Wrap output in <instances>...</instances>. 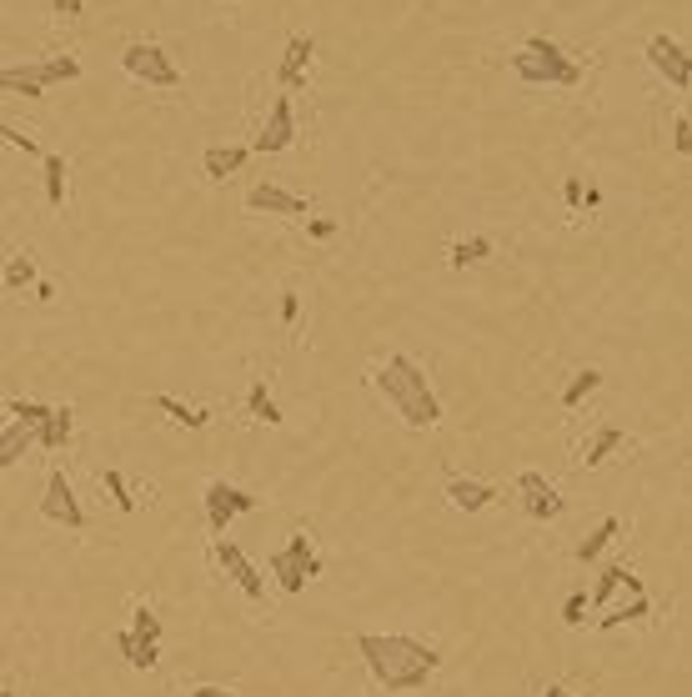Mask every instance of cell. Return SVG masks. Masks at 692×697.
<instances>
[{
  "mask_svg": "<svg viewBox=\"0 0 692 697\" xmlns=\"http://www.w3.org/2000/svg\"><path fill=\"white\" fill-rule=\"evenodd\" d=\"M357 652H362L367 672L387 692H417V687H427V677L442 662L437 647H427L417 637H402V632H362L357 637Z\"/></svg>",
  "mask_w": 692,
  "mask_h": 697,
  "instance_id": "obj_1",
  "label": "cell"
},
{
  "mask_svg": "<svg viewBox=\"0 0 692 697\" xmlns=\"http://www.w3.org/2000/svg\"><path fill=\"white\" fill-rule=\"evenodd\" d=\"M377 392L397 407V417L407 422V427H432L437 417H442V407H437V397H432V387H427V372L412 362V357H387V367L377 372Z\"/></svg>",
  "mask_w": 692,
  "mask_h": 697,
  "instance_id": "obj_2",
  "label": "cell"
},
{
  "mask_svg": "<svg viewBox=\"0 0 692 697\" xmlns=\"http://www.w3.org/2000/svg\"><path fill=\"white\" fill-rule=\"evenodd\" d=\"M512 71H517V81H527V86H577V81H582L577 61H572L557 41H547V36H532V41L512 56Z\"/></svg>",
  "mask_w": 692,
  "mask_h": 697,
  "instance_id": "obj_3",
  "label": "cell"
},
{
  "mask_svg": "<svg viewBox=\"0 0 692 697\" xmlns=\"http://www.w3.org/2000/svg\"><path fill=\"white\" fill-rule=\"evenodd\" d=\"M76 76H81L76 56H51V61H31V66H0V91L41 101L56 81H76Z\"/></svg>",
  "mask_w": 692,
  "mask_h": 697,
  "instance_id": "obj_4",
  "label": "cell"
},
{
  "mask_svg": "<svg viewBox=\"0 0 692 697\" xmlns=\"http://www.w3.org/2000/svg\"><path fill=\"white\" fill-rule=\"evenodd\" d=\"M266 562H271V577H276V587H281L286 597H296V592L306 587V577L321 572V557L311 552V537H306V532H296V537H291L281 552H271Z\"/></svg>",
  "mask_w": 692,
  "mask_h": 697,
  "instance_id": "obj_5",
  "label": "cell"
},
{
  "mask_svg": "<svg viewBox=\"0 0 692 697\" xmlns=\"http://www.w3.org/2000/svg\"><path fill=\"white\" fill-rule=\"evenodd\" d=\"M121 66H126L136 81H146V86H161V91L181 86V71H176V66H171V56H166L161 46H151V41L126 46V51H121Z\"/></svg>",
  "mask_w": 692,
  "mask_h": 697,
  "instance_id": "obj_6",
  "label": "cell"
},
{
  "mask_svg": "<svg viewBox=\"0 0 692 697\" xmlns=\"http://www.w3.org/2000/svg\"><path fill=\"white\" fill-rule=\"evenodd\" d=\"M246 512H256V497L251 492H241V487H231V482H206V522H211V532L216 537H226V527L236 522V517H246Z\"/></svg>",
  "mask_w": 692,
  "mask_h": 697,
  "instance_id": "obj_7",
  "label": "cell"
},
{
  "mask_svg": "<svg viewBox=\"0 0 692 697\" xmlns=\"http://www.w3.org/2000/svg\"><path fill=\"white\" fill-rule=\"evenodd\" d=\"M647 61H652L657 76H667L672 91H687V86H692V61H687L682 41H672V36H652V41H647Z\"/></svg>",
  "mask_w": 692,
  "mask_h": 697,
  "instance_id": "obj_8",
  "label": "cell"
},
{
  "mask_svg": "<svg viewBox=\"0 0 692 697\" xmlns=\"http://www.w3.org/2000/svg\"><path fill=\"white\" fill-rule=\"evenodd\" d=\"M41 512H46V522H56V527H71V532H81V527H86V512H81V502H76V492H71L66 472H51V477H46Z\"/></svg>",
  "mask_w": 692,
  "mask_h": 697,
  "instance_id": "obj_9",
  "label": "cell"
},
{
  "mask_svg": "<svg viewBox=\"0 0 692 697\" xmlns=\"http://www.w3.org/2000/svg\"><path fill=\"white\" fill-rule=\"evenodd\" d=\"M216 562H221V572H226V577H231V582H236V587H241L251 602L266 592V582H261L256 562H251V557H246V552H241L231 537H216Z\"/></svg>",
  "mask_w": 692,
  "mask_h": 697,
  "instance_id": "obj_10",
  "label": "cell"
},
{
  "mask_svg": "<svg viewBox=\"0 0 692 697\" xmlns=\"http://www.w3.org/2000/svg\"><path fill=\"white\" fill-rule=\"evenodd\" d=\"M517 492H522L527 517H537V522H557V517H562V497H557V487H552L542 472H522V477H517Z\"/></svg>",
  "mask_w": 692,
  "mask_h": 697,
  "instance_id": "obj_11",
  "label": "cell"
},
{
  "mask_svg": "<svg viewBox=\"0 0 692 697\" xmlns=\"http://www.w3.org/2000/svg\"><path fill=\"white\" fill-rule=\"evenodd\" d=\"M291 141H296L291 96H276V101H271V116H266V126H261V136H256V151H261V156H276V151H286Z\"/></svg>",
  "mask_w": 692,
  "mask_h": 697,
  "instance_id": "obj_12",
  "label": "cell"
},
{
  "mask_svg": "<svg viewBox=\"0 0 692 697\" xmlns=\"http://www.w3.org/2000/svg\"><path fill=\"white\" fill-rule=\"evenodd\" d=\"M246 211H266V216H306V201L266 181V186H251V191H246Z\"/></svg>",
  "mask_w": 692,
  "mask_h": 697,
  "instance_id": "obj_13",
  "label": "cell"
},
{
  "mask_svg": "<svg viewBox=\"0 0 692 697\" xmlns=\"http://www.w3.org/2000/svg\"><path fill=\"white\" fill-rule=\"evenodd\" d=\"M311 56H316V41H311V36H291V41H286V56H281V71H276L281 91H296V86L306 81Z\"/></svg>",
  "mask_w": 692,
  "mask_h": 697,
  "instance_id": "obj_14",
  "label": "cell"
},
{
  "mask_svg": "<svg viewBox=\"0 0 692 697\" xmlns=\"http://www.w3.org/2000/svg\"><path fill=\"white\" fill-rule=\"evenodd\" d=\"M492 487L487 482H477V477H452L447 482V502L457 507V512H482V507H492Z\"/></svg>",
  "mask_w": 692,
  "mask_h": 697,
  "instance_id": "obj_15",
  "label": "cell"
},
{
  "mask_svg": "<svg viewBox=\"0 0 692 697\" xmlns=\"http://www.w3.org/2000/svg\"><path fill=\"white\" fill-rule=\"evenodd\" d=\"M36 447V427H26V422H11L6 432H0V467H16L26 452Z\"/></svg>",
  "mask_w": 692,
  "mask_h": 697,
  "instance_id": "obj_16",
  "label": "cell"
},
{
  "mask_svg": "<svg viewBox=\"0 0 692 697\" xmlns=\"http://www.w3.org/2000/svg\"><path fill=\"white\" fill-rule=\"evenodd\" d=\"M201 166H206L211 181H226V176H236V171L246 166V146H211V151L201 156Z\"/></svg>",
  "mask_w": 692,
  "mask_h": 697,
  "instance_id": "obj_17",
  "label": "cell"
},
{
  "mask_svg": "<svg viewBox=\"0 0 692 697\" xmlns=\"http://www.w3.org/2000/svg\"><path fill=\"white\" fill-rule=\"evenodd\" d=\"M71 442V407H51V417L36 427V447H46V452H61Z\"/></svg>",
  "mask_w": 692,
  "mask_h": 697,
  "instance_id": "obj_18",
  "label": "cell"
},
{
  "mask_svg": "<svg viewBox=\"0 0 692 697\" xmlns=\"http://www.w3.org/2000/svg\"><path fill=\"white\" fill-rule=\"evenodd\" d=\"M41 166H46V206H51V211H61V206H66V156L46 151V156H41Z\"/></svg>",
  "mask_w": 692,
  "mask_h": 697,
  "instance_id": "obj_19",
  "label": "cell"
},
{
  "mask_svg": "<svg viewBox=\"0 0 692 697\" xmlns=\"http://www.w3.org/2000/svg\"><path fill=\"white\" fill-rule=\"evenodd\" d=\"M492 256V236H462V241H452V251H447V266H477V261H487Z\"/></svg>",
  "mask_w": 692,
  "mask_h": 697,
  "instance_id": "obj_20",
  "label": "cell"
},
{
  "mask_svg": "<svg viewBox=\"0 0 692 697\" xmlns=\"http://www.w3.org/2000/svg\"><path fill=\"white\" fill-rule=\"evenodd\" d=\"M0 286H6L11 296H21L26 286H36V261H31V251H16V256L6 261V276H0Z\"/></svg>",
  "mask_w": 692,
  "mask_h": 697,
  "instance_id": "obj_21",
  "label": "cell"
},
{
  "mask_svg": "<svg viewBox=\"0 0 692 697\" xmlns=\"http://www.w3.org/2000/svg\"><path fill=\"white\" fill-rule=\"evenodd\" d=\"M617 532H622V522H617V517H602V522L587 532V542L577 547V562H582V567H587V562H597V557H602V547H607Z\"/></svg>",
  "mask_w": 692,
  "mask_h": 697,
  "instance_id": "obj_22",
  "label": "cell"
},
{
  "mask_svg": "<svg viewBox=\"0 0 692 697\" xmlns=\"http://www.w3.org/2000/svg\"><path fill=\"white\" fill-rule=\"evenodd\" d=\"M116 647H121V652H126V662H131V667H141V672H151V667H156V657H161V642H136V637H131V627H126V632H116Z\"/></svg>",
  "mask_w": 692,
  "mask_h": 697,
  "instance_id": "obj_23",
  "label": "cell"
},
{
  "mask_svg": "<svg viewBox=\"0 0 692 697\" xmlns=\"http://www.w3.org/2000/svg\"><path fill=\"white\" fill-rule=\"evenodd\" d=\"M617 447H622V432H617V427H602V432H597V437L582 447V462H587V467H602V462H607Z\"/></svg>",
  "mask_w": 692,
  "mask_h": 697,
  "instance_id": "obj_24",
  "label": "cell"
},
{
  "mask_svg": "<svg viewBox=\"0 0 692 697\" xmlns=\"http://www.w3.org/2000/svg\"><path fill=\"white\" fill-rule=\"evenodd\" d=\"M597 387H602V372H597V367L577 372V377L567 382V392H562V407H582V402H587V397H592Z\"/></svg>",
  "mask_w": 692,
  "mask_h": 697,
  "instance_id": "obj_25",
  "label": "cell"
},
{
  "mask_svg": "<svg viewBox=\"0 0 692 697\" xmlns=\"http://www.w3.org/2000/svg\"><path fill=\"white\" fill-rule=\"evenodd\" d=\"M246 407H251V417H256V422H266V427H276V422H281V407L271 402L266 382H256V387L246 392Z\"/></svg>",
  "mask_w": 692,
  "mask_h": 697,
  "instance_id": "obj_26",
  "label": "cell"
},
{
  "mask_svg": "<svg viewBox=\"0 0 692 697\" xmlns=\"http://www.w3.org/2000/svg\"><path fill=\"white\" fill-rule=\"evenodd\" d=\"M156 412H166L171 422H181V427H191V432L211 422L206 412H196V407H186V402H176V397H156Z\"/></svg>",
  "mask_w": 692,
  "mask_h": 697,
  "instance_id": "obj_27",
  "label": "cell"
},
{
  "mask_svg": "<svg viewBox=\"0 0 692 697\" xmlns=\"http://www.w3.org/2000/svg\"><path fill=\"white\" fill-rule=\"evenodd\" d=\"M101 482H106V492H111L116 512H126V517H131V512H136V497H131V482H126V472H116V467H111Z\"/></svg>",
  "mask_w": 692,
  "mask_h": 697,
  "instance_id": "obj_28",
  "label": "cell"
},
{
  "mask_svg": "<svg viewBox=\"0 0 692 697\" xmlns=\"http://www.w3.org/2000/svg\"><path fill=\"white\" fill-rule=\"evenodd\" d=\"M647 612H652V602H647V597H632V602H622V607H612V612H607V617H602L597 627L607 632V627H622V622H637V617H647Z\"/></svg>",
  "mask_w": 692,
  "mask_h": 697,
  "instance_id": "obj_29",
  "label": "cell"
},
{
  "mask_svg": "<svg viewBox=\"0 0 692 697\" xmlns=\"http://www.w3.org/2000/svg\"><path fill=\"white\" fill-rule=\"evenodd\" d=\"M131 637H136V642H161V617H156L151 607H136V612H131Z\"/></svg>",
  "mask_w": 692,
  "mask_h": 697,
  "instance_id": "obj_30",
  "label": "cell"
},
{
  "mask_svg": "<svg viewBox=\"0 0 692 697\" xmlns=\"http://www.w3.org/2000/svg\"><path fill=\"white\" fill-rule=\"evenodd\" d=\"M622 572H627V562H612V567H602V577H597V587H592V597H587V602H597V607H602V602H607V597L622 587Z\"/></svg>",
  "mask_w": 692,
  "mask_h": 697,
  "instance_id": "obj_31",
  "label": "cell"
},
{
  "mask_svg": "<svg viewBox=\"0 0 692 697\" xmlns=\"http://www.w3.org/2000/svg\"><path fill=\"white\" fill-rule=\"evenodd\" d=\"M11 417L26 422V427H41V422L51 417V407H46V402H26V397H16V402H11Z\"/></svg>",
  "mask_w": 692,
  "mask_h": 697,
  "instance_id": "obj_32",
  "label": "cell"
},
{
  "mask_svg": "<svg viewBox=\"0 0 692 697\" xmlns=\"http://www.w3.org/2000/svg\"><path fill=\"white\" fill-rule=\"evenodd\" d=\"M0 141H11L16 151H26V156H46L41 146H36V136H26V131H16L11 121H0Z\"/></svg>",
  "mask_w": 692,
  "mask_h": 697,
  "instance_id": "obj_33",
  "label": "cell"
},
{
  "mask_svg": "<svg viewBox=\"0 0 692 697\" xmlns=\"http://www.w3.org/2000/svg\"><path fill=\"white\" fill-rule=\"evenodd\" d=\"M672 151H677V156H687V151H692V121H687V116H677V121H672Z\"/></svg>",
  "mask_w": 692,
  "mask_h": 697,
  "instance_id": "obj_34",
  "label": "cell"
},
{
  "mask_svg": "<svg viewBox=\"0 0 692 697\" xmlns=\"http://www.w3.org/2000/svg\"><path fill=\"white\" fill-rule=\"evenodd\" d=\"M582 612H587V592H572L567 607H562V622H567V627H582V622H587Z\"/></svg>",
  "mask_w": 692,
  "mask_h": 697,
  "instance_id": "obj_35",
  "label": "cell"
},
{
  "mask_svg": "<svg viewBox=\"0 0 692 697\" xmlns=\"http://www.w3.org/2000/svg\"><path fill=\"white\" fill-rule=\"evenodd\" d=\"M51 11H56L61 21H81V11H86V6H81V0H56Z\"/></svg>",
  "mask_w": 692,
  "mask_h": 697,
  "instance_id": "obj_36",
  "label": "cell"
},
{
  "mask_svg": "<svg viewBox=\"0 0 692 697\" xmlns=\"http://www.w3.org/2000/svg\"><path fill=\"white\" fill-rule=\"evenodd\" d=\"M306 231H311L316 241H326V236H336V221H326V216H316V221H306Z\"/></svg>",
  "mask_w": 692,
  "mask_h": 697,
  "instance_id": "obj_37",
  "label": "cell"
},
{
  "mask_svg": "<svg viewBox=\"0 0 692 697\" xmlns=\"http://www.w3.org/2000/svg\"><path fill=\"white\" fill-rule=\"evenodd\" d=\"M296 311H301V301H296V291H281V321H286V326L296 321Z\"/></svg>",
  "mask_w": 692,
  "mask_h": 697,
  "instance_id": "obj_38",
  "label": "cell"
},
{
  "mask_svg": "<svg viewBox=\"0 0 692 697\" xmlns=\"http://www.w3.org/2000/svg\"><path fill=\"white\" fill-rule=\"evenodd\" d=\"M562 201H567V206H582V181H577V176H567V186H562Z\"/></svg>",
  "mask_w": 692,
  "mask_h": 697,
  "instance_id": "obj_39",
  "label": "cell"
},
{
  "mask_svg": "<svg viewBox=\"0 0 692 697\" xmlns=\"http://www.w3.org/2000/svg\"><path fill=\"white\" fill-rule=\"evenodd\" d=\"M191 697H236V692H231V687H216V682H201Z\"/></svg>",
  "mask_w": 692,
  "mask_h": 697,
  "instance_id": "obj_40",
  "label": "cell"
},
{
  "mask_svg": "<svg viewBox=\"0 0 692 697\" xmlns=\"http://www.w3.org/2000/svg\"><path fill=\"white\" fill-rule=\"evenodd\" d=\"M542 697H572V692H567L562 682H547V687H542Z\"/></svg>",
  "mask_w": 692,
  "mask_h": 697,
  "instance_id": "obj_41",
  "label": "cell"
}]
</instances>
